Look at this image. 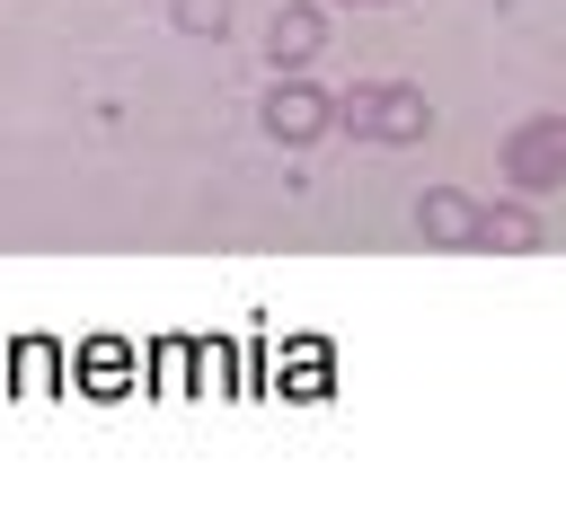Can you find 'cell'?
<instances>
[{
	"instance_id": "5b68a950",
	"label": "cell",
	"mask_w": 566,
	"mask_h": 530,
	"mask_svg": "<svg viewBox=\"0 0 566 530\" xmlns=\"http://www.w3.org/2000/svg\"><path fill=\"white\" fill-rule=\"evenodd\" d=\"M469 247H495V256H531L539 247V221L522 203H478V239Z\"/></svg>"
},
{
	"instance_id": "277c9868",
	"label": "cell",
	"mask_w": 566,
	"mask_h": 530,
	"mask_svg": "<svg viewBox=\"0 0 566 530\" xmlns=\"http://www.w3.org/2000/svg\"><path fill=\"white\" fill-rule=\"evenodd\" d=\"M416 230H424V247H469V239H478V203H469L460 186H433V194L416 203Z\"/></svg>"
},
{
	"instance_id": "8992f818",
	"label": "cell",
	"mask_w": 566,
	"mask_h": 530,
	"mask_svg": "<svg viewBox=\"0 0 566 530\" xmlns=\"http://www.w3.org/2000/svg\"><path fill=\"white\" fill-rule=\"evenodd\" d=\"M557 150H566V124H531L522 141H513V186H557Z\"/></svg>"
},
{
	"instance_id": "52a82bcc",
	"label": "cell",
	"mask_w": 566,
	"mask_h": 530,
	"mask_svg": "<svg viewBox=\"0 0 566 530\" xmlns=\"http://www.w3.org/2000/svg\"><path fill=\"white\" fill-rule=\"evenodd\" d=\"M177 26L186 35H221L230 26V0H177Z\"/></svg>"
},
{
	"instance_id": "6da1fadb",
	"label": "cell",
	"mask_w": 566,
	"mask_h": 530,
	"mask_svg": "<svg viewBox=\"0 0 566 530\" xmlns=\"http://www.w3.org/2000/svg\"><path fill=\"white\" fill-rule=\"evenodd\" d=\"M336 124H354V132H371V141H424V132H433V106H424V88L380 80V88L336 97Z\"/></svg>"
},
{
	"instance_id": "3957f363",
	"label": "cell",
	"mask_w": 566,
	"mask_h": 530,
	"mask_svg": "<svg viewBox=\"0 0 566 530\" xmlns=\"http://www.w3.org/2000/svg\"><path fill=\"white\" fill-rule=\"evenodd\" d=\"M318 44H327V18H318L310 0H301V9H274V26H265V62H274V71H301Z\"/></svg>"
},
{
	"instance_id": "ba28073f",
	"label": "cell",
	"mask_w": 566,
	"mask_h": 530,
	"mask_svg": "<svg viewBox=\"0 0 566 530\" xmlns=\"http://www.w3.org/2000/svg\"><path fill=\"white\" fill-rule=\"evenodd\" d=\"M354 9H389V0H354Z\"/></svg>"
},
{
	"instance_id": "7a4b0ae2",
	"label": "cell",
	"mask_w": 566,
	"mask_h": 530,
	"mask_svg": "<svg viewBox=\"0 0 566 530\" xmlns=\"http://www.w3.org/2000/svg\"><path fill=\"white\" fill-rule=\"evenodd\" d=\"M327 124H336V97H327V88L274 80V97H265V132H274V141H318Z\"/></svg>"
}]
</instances>
